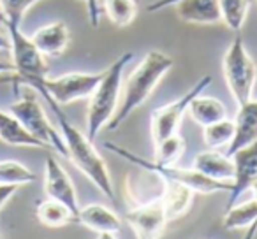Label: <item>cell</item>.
<instances>
[{
  "label": "cell",
  "instance_id": "cell-29",
  "mask_svg": "<svg viewBox=\"0 0 257 239\" xmlns=\"http://www.w3.org/2000/svg\"><path fill=\"white\" fill-rule=\"evenodd\" d=\"M180 0H154L152 4L147 6V11L148 13H159L162 9H168V8H173L175 4H178Z\"/></svg>",
  "mask_w": 257,
  "mask_h": 239
},
{
  "label": "cell",
  "instance_id": "cell-10",
  "mask_svg": "<svg viewBox=\"0 0 257 239\" xmlns=\"http://www.w3.org/2000/svg\"><path fill=\"white\" fill-rule=\"evenodd\" d=\"M125 220L134 230L136 239H161L169 223L161 197L128 209Z\"/></svg>",
  "mask_w": 257,
  "mask_h": 239
},
{
  "label": "cell",
  "instance_id": "cell-24",
  "mask_svg": "<svg viewBox=\"0 0 257 239\" xmlns=\"http://www.w3.org/2000/svg\"><path fill=\"white\" fill-rule=\"evenodd\" d=\"M218 6L225 27L232 32H239L248 15L250 0H218Z\"/></svg>",
  "mask_w": 257,
  "mask_h": 239
},
{
  "label": "cell",
  "instance_id": "cell-4",
  "mask_svg": "<svg viewBox=\"0 0 257 239\" xmlns=\"http://www.w3.org/2000/svg\"><path fill=\"white\" fill-rule=\"evenodd\" d=\"M106 150H109L111 153L118 155L120 158L127 160L128 164L136 165V167L148 171L152 174L159 176L164 181H175V183H182V185L192 188L196 193H215V192H229L231 190V183L229 181H217V179L206 178L204 174L197 172L194 167H180V165L173 164V165H166V164H159L155 160H147V158L140 157V155L133 153L131 150L123 146H118L114 143H106L104 144Z\"/></svg>",
  "mask_w": 257,
  "mask_h": 239
},
{
  "label": "cell",
  "instance_id": "cell-33",
  "mask_svg": "<svg viewBox=\"0 0 257 239\" xmlns=\"http://www.w3.org/2000/svg\"><path fill=\"white\" fill-rule=\"evenodd\" d=\"M8 72H15L13 64H8V62L0 60V74H8Z\"/></svg>",
  "mask_w": 257,
  "mask_h": 239
},
{
  "label": "cell",
  "instance_id": "cell-37",
  "mask_svg": "<svg viewBox=\"0 0 257 239\" xmlns=\"http://www.w3.org/2000/svg\"><path fill=\"white\" fill-rule=\"evenodd\" d=\"M0 25H4V16H2V13H0Z\"/></svg>",
  "mask_w": 257,
  "mask_h": 239
},
{
  "label": "cell",
  "instance_id": "cell-22",
  "mask_svg": "<svg viewBox=\"0 0 257 239\" xmlns=\"http://www.w3.org/2000/svg\"><path fill=\"white\" fill-rule=\"evenodd\" d=\"M257 221V200H246L238 206H232L225 209L224 214V227L227 230H238V228H246Z\"/></svg>",
  "mask_w": 257,
  "mask_h": 239
},
{
  "label": "cell",
  "instance_id": "cell-20",
  "mask_svg": "<svg viewBox=\"0 0 257 239\" xmlns=\"http://www.w3.org/2000/svg\"><path fill=\"white\" fill-rule=\"evenodd\" d=\"M187 113L190 114V118H192L197 125L206 127L227 118V107L224 106L222 100L199 93V95H196L190 100Z\"/></svg>",
  "mask_w": 257,
  "mask_h": 239
},
{
  "label": "cell",
  "instance_id": "cell-8",
  "mask_svg": "<svg viewBox=\"0 0 257 239\" xmlns=\"http://www.w3.org/2000/svg\"><path fill=\"white\" fill-rule=\"evenodd\" d=\"M102 72H69V74L58 76V78H44L39 81L30 83L37 92H44L51 97L57 104L65 106L76 100L88 99L93 93L95 86L99 85Z\"/></svg>",
  "mask_w": 257,
  "mask_h": 239
},
{
  "label": "cell",
  "instance_id": "cell-23",
  "mask_svg": "<svg viewBox=\"0 0 257 239\" xmlns=\"http://www.w3.org/2000/svg\"><path fill=\"white\" fill-rule=\"evenodd\" d=\"M232 137H234V122L227 118L203 127V141L208 150H220L224 146H229Z\"/></svg>",
  "mask_w": 257,
  "mask_h": 239
},
{
  "label": "cell",
  "instance_id": "cell-12",
  "mask_svg": "<svg viewBox=\"0 0 257 239\" xmlns=\"http://www.w3.org/2000/svg\"><path fill=\"white\" fill-rule=\"evenodd\" d=\"M44 192H46V197L65 204L74 213V216H78L79 202L76 186L67 171L62 167V164L53 155H48L46 164H44Z\"/></svg>",
  "mask_w": 257,
  "mask_h": 239
},
{
  "label": "cell",
  "instance_id": "cell-31",
  "mask_svg": "<svg viewBox=\"0 0 257 239\" xmlns=\"http://www.w3.org/2000/svg\"><path fill=\"white\" fill-rule=\"evenodd\" d=\"M88 2V11H90V22L93 27L99 25V8H97V0H86Z\"/></svg>",
  "mask_w": 257,
  "mask_h": 239
},
{
  "label": "cell",
  "instance_id": "cell-28",
  "mask_svg": "<svg viewBox=\"0 0 257 239\" xmlns=\"http://www.w3.org/2000/svg\"><path fill=\"white\" fill-rule=\"evenodd\" d=\"M37 2L39 0H0V13L4 16V23L22 25L25 13Z\"/></svg>",
  "mask_w": 257,
  "mask_h": 239
},
{
  "label": "cell",
  "instance_id": "cell-14",
  "mask_svg": "<svg viewBox=\"0 0 257 239\" xmlns=\"http://www.w3.org/2000/svg\"><path fill=\"white\" fill-rule=\"evenodd\" d=\"M173 8L176 16L189 25H215L222 22L218 0H180Z\"/></svg>",
  "mask_w": 257,
  "mask_h": 239
},
{
  "label": "cell",
  "instance_id": "cell-21",
  "mask_svg": "<svg viewBox=\"0 0 257 239\" xmlns=\"http://www.w3.org/2000/svg\"><path fill=\"white\" fill-rule=\"evenodd\" d=\"M36 216L41 223L50 228H60L72 223V221H76L74 213L65 204L58 202L55 199H50V197H46V199L37 204Z\"/></svg>",
  "mask_w": 257,
  "mask_h": 239
},
{
  "label": "cell",
  "instance_id": "cell-2",
  "mask_svg": "<svg viewBox=\"0 0 257 239\" xmlns=\"http://www.w3.org/2000/svg\"><path fill=\"white\" fill-rule=\"evenodd\" d=\"M173 64L175 62L169 55L159 50L148 51L141 60V64L131 72V76L125 81L120 93L118 109L106 129L116 130L138 107L143 106L150 99L154 90L159 86V83L164 79V76L171 71Z\"/></svg>",
  "mask_w": 257,
  "mask_h": 239
},
{
  "label": "cell",
  "instance_id": "cell-25",
  "mask_svg": "<svg viewBox=\"0 0 257 239\" xmlns=\"http://www.w3.org/2000/svg\"><path fill=\"white\" fill-rule=\"evenodd\" d=\"M104 11L113 25L123 29L136 20L138 6L134 0H104Z\"/></svg>",
  "mask_w": 257,
  "mask_h": 239
},
{
  "label": "cell",
  "instance_id": "cell-34",
  "mask_svg": "<svg viewBox=\"0 0 257 239\" xmlns=\"http://www.w3.org/2000/svg\"><path fill=\"white\" fill-rule=\"evenodd\" d=\"M255 234H257V225H253V227L250 225V227L246 228V237L245 239H253L255 237Z\"/></svg>",
  "mask_w": 257,
  "mask_h": 239
},
{
  "label": "cell",
  "instance_id": "cell-32",
  "mask_svg": "<svg viewBox=\"0 0 257 239\" xmlns=\"http://www.w3.org/2000/svg\"><path fill=\"white\" fill-rule=\"evenodd\" d=\"M9 50H11V41H9V36H6V34L0 30V51H9Z\"/></svg>",
  "mask_w": 257,
  "mask_h": 239
},
{
  "label": "cell",
  "instance_id": "cell-13",
  "mask_svg": "<svg viewBox=\"0 0 257 239\" xmlns=\"http://www.w3.org/2000/svg\"><path fill=\"white\" fill-rule=\"evenodd\" d=\"M232 122H234V137L227 146V153H225L227 157L257 139V100L250 99L245 104H239Z\"/></svg>",
  "mask_w": 257,
  "mask_h": 239
},
{
  "label": "cell",
  "instance_id": "cell-18",
  "mask_svg": "<svg viewBox=\"0 0 257 239\" xmlns=\"http://www.w3.org/2000/svg\"><path fill=\"white\" fill-rule=\"evenodd\" d=\"M161 181L164 185V192L161 195V200L164 204L168 220H178V218L187 214V211L190 209L196 192L192 188H189V186L182 185V183L164 181V179H161Z\"/></svg>",
  "mask_w": 257,
  "mask_h": 239
},
{
  "label": "cell",
  "instance_id": "cell-35",
  "mask_svg": "<svg viewBox=\"0 0 257 239\" xmlns=\"http://www.w3.org/2000/svg\"><path fill=\"white\" fill-rule=\"evenodd\" d=\"M97 239H118V237L114 234H99Z\"/></svg>",
  "mask_w": 257,
  "mask_h": 239
},
{
  "label": "cell",
  "instance_id": "cell-26",
  "mask_svg": "<svg viewBox=\"0 0 257 239\" xmlns=\"http://www.w3.org/2000/svg\"><path fill=\"white\" fill-rule=\"evenodd\" d=\"M36 181V174L27 165L16 160L0 162V185L22 186Z\"/></svg>",
  "mask_w": 257,
  "mask_h": 239
},
{
  "label": "cell",
  "instance_id": "cell-19",
  "mask_svg": "<svg viewBox=\"0 0 257 239\" xmlns=\"http://www.w3.org/2000/svg\"><path fill=\"white\" fill-rule=\"evenodd\" d=\"M0 141L11 146H25V148H41V150H50L44 143H41L37 137H34L25 127L20 123L16 116L11 113L0 109Z\"/></svg>",
  "mask_w": 257,
  "mask_h": 239
},
{
  "label": "cell",
  "instance_id": "cell-7",
  "mask_svg": "<svg viewBox=\"0 0 257 239\" xmlns=\"http://www.w3.org/2000/svg\"><path fill=\"white\" fill-rule=\"evenodd\" d=\"M8 27L9 41H11L13 53V67L16 72V81L30 85L34 81H39L48 76V64L44 60V55L36 48L30 37L22 32L20 25L4 23Z\"/></svg>",
  "mask_w": 257,
  "mask_h": 239
},
{
  "label": "cell",
  "instance_id": "cell-17",
  "mask_svg": "<svg viewBox=\"0 0 257 239\" xmlns=\"http://www.w3.org/2000/svg\"><path fill=\"white\" fill-rule=\"evenodd\" d=\"M192 167L206 178L217 179V181L231 183L232 176H234V164H232L231 157L218 153L217 150H206L197 153L194 157Z\"/></svg>",
  "mask_w": 257,
  "mask_h": 239
},
{
  "label": "cell",
  "instance_id": "cell-1",
  "mask_svg": "<svg viewBox=\"0 0 257 239\" xmlns=\"http://www.w3.org/2000/svg\"><path fill=\"white\" fill-rule=\"evenodd\" d=\"M37 92V90H36ZM41 95L46 99L48 106L51 107V111L57 116L58 127H60L62 139H64L65 150H67V158L111 200H116V192H114V185L111 174L107 171V165L104 162V158L100 157V153L93 146V141H90L86 137V134H83L76 125H72L71 120L65 116V113L62 111L60 104H57L51 99L48 93L41 92Z\"/></svg>",
  "mask_w": 257,
  "mask_h": 239
},
{
  "label": "cell",
  "instance_id": "cell-6",
  "mask_svg": "<svg viewBox=\"0 0 257 239\" xmlns=\"http://www.w3.org/2000/svg\"><path fill=\"white\" fill-rule=\"evenodd\" d=\"M9 113L18 118L20 123L34 137H37L41 143H44L50 150H55L62 157L67 158V150H65L62 134L51 125L46 113H44V107L37 100L36 93H27L22 99L16 100L15 104H11L9 106Z\"/></svg>",
  "mask_w": 257,
  "mask_h": 239
},
{
  "label": "cell",
  "instance_id": "cell-27",
  "mask_svg": "<svg viewBox=\"0 0 257 239\" xmlns=\"http://www.w3.org/2000/svg\"><path fill=\"white\" fill-rule=\"evenodd\" d=\"M185 153V139L178 134L162 139L159 144H155V162L166 165L178 164V160L182 158V155Z\"/></svg>",
  "mask_w": 257,
  "mask_h": 239
},
{
  "label": "cell",
  "instance_id": "cell-30",
  "mask_svg": "<svg viewBox=\"0 0 257 239\" xmlns=\"http://www.w3.org/2000/svg\"><path fill=\"white\" fill-rule=\"evenodd\" d=\"M20 186H11V185H0V209L6 206V202H8L9 199H11L13 195L16 193V190H18Z\"/></svg>",
  "mask_w": 257,
  "mask_h": 239
},
{
  "label": "cell",
  "instance_id": "cell-15",
  "mask_svg": "<svg viewBox=\"0 0 257 239\" xmlns=\"http://www.w3.org/2000/svg\"><path fill=\"white\" fill-rule=\"evenodd\" d=\"M76 223L93 230L95 234H116L121 228L120 216L102 204H88L79 207Z\"/></svg>",
  "mask_w": 257,
  "mask_h": 239
},
{
  "label": "cell",
  "instance_id": "cell-38",
  "mask_svg": "<svg viewBox=\"0 0 257 239\" xmlns=\"http://www.w3.org/2000/svg\"><path fill=\"white\" fill-rule=\"evenodd\" d=\"M0 239H2V235H0Z\"/></svg>",
  "mask_w": 257,
  "mask_h": 239
},
{
  "label": "cell",
  "instance_id": "cell-16",
  "mask_svg": "<svg viewBox=\"0 0 257 239\" xmlns=\"http://www.w3.org/2000/svg\"><path fill=\"white\" fill-rule=\"evenodd\" d=\"M30 39L44 57H60L71 43V32L64 22H55L36 30Z\"/></svg>",
  "mask_w": 257,
  "mask_h": 239
},
{
  "label": "cell",
  "instance_id": "cell-9",
  "mask_svg": "<svg viewBox=\"0 0 257 239\" xmlns=\"http://www.w3.org/2000/svg\"><path fill=\"white\" fill-rule=\"evenodd\" d=\"M211 85V76H203L192 88L187 93H183L180 99L173 100V102L166 104V106L159 107L152 113L150 116V134L152 141H154V146L159 144L162 139L173 136V134H178L180 123H182L183 116L187 114L190 100L196 95L203 93L208 86Z\"/></svg>",
  "mask_w": 257,
  "mask_h": 239
},
{
  "label": "cell",
  "instance_id": "cell-11",
  "mask_svg": "<svg viewBox=\"0 0 257 239\" xmlns=\"http://www.w3.org/2000/svg\"><path fill=\"white\" fill-rule=\"evenodd\" d=\"M231 160L234 164V176L231 181V190H229L227 207H232L238 199L245 192L252 190V185L257 176V139L248 146H243L236 150L231 155Z\"/></svg>",
  "mask_w": 257,
  "mask_h": 239
},
{
  "label": "cell",
  "instance_id": "cell-3",
  "mask_svg": "<svg viewBox=\"0 0 257 239\" xmlns=\"http://www.w3.org/2000/svg\"><path fill=\"white\" fill-rule=\"evenodd\" d=\"M134 55L131 51L121 53L106 71H102L99 85L95 86L93 93L88 97V113H86V137L93 141L100 134V130L106 129L113 120L114 113L120 104L121 93V76L123 69L133 60Z\"/></svg>",
  "mask_w": 257,
  "mask_h": 239
},
{
  "label": "cell",
  "instance_id": "cell-36",
  "mask_svg": "<svg viewBox=\"0 0 257 239\" xmlns=\"http://www.w3.org/2000/svg\"><path fill=\"white\" fill-rule=\"evenodd\" d=\"M252 192H253V199L257 200V176H255V181H253V185H252Z\"/></svg>",
  "mask_w": 257,
  "mask_h": 239
},
{
  "label": "cell",
  "instance_id": "cell-5",
  "mask_svg": "<svg viewBox=\"0 0 257 239\" xmlns=\"http://www.w3.org/2000/svg\"><path fill=\"white\" fill-rule=\"evenodd\" d=\"M222 71H224L229 92L234 97L238 106L252 99L257 81V67L239 36H236L229 44L222 58Z\"/></svg>",
  "mask_w": 257,
  "mask_h": 239
}]
</instances>
